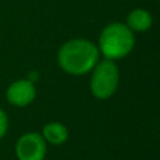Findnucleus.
<instances>
[{
	"label": "nucleus",
	"instance_id": "4",
	"mask_svg": "<svg viewBox=\"0 0 160 160\" xmlns=\"http://www.w3.org/2000/svg\"><path fill=\"white\" fill-rule=\"evenodd\" d=\"M15 152L19 160H44L46 141L39 132H26L19 138Z\"/></svg>",
	"mask_w": 160,
	"mask_h": 160
},
{
	"label": "nucleus",
	"instance_id": "3",
	"mask_svg": "<svg viewBox=\"0 0 160 160\" xmlns=\"http://www.w3.org/2000/svg\"><path fill=\"white\" fill-rule=\"evenodd\" d=\"M119 85V69L114 60L104 59L92 69L90 90L96 99H108L116 91Z\"/></svg>",
	"mask_w": 160,
	"mask_h": 160
},
{
	"label": "nucleus",
	"instance_id": "1",
	"mask_svg": "<svg viewBox=\"0 0 160 160\" xmlns=\"http://www.w3.org/2000/svg\"><path fill=\"white\" fill-rule=\"evenodd\" d=\"M99 48L86 39H71L58 51L59 66L70 75H84L99 61Z\"/></svg>",
	"mask_w": 160,
	"mask_h": 160
},
{
	"label": "nucleus",
	"instance_id": "2",
	"mask_svg": "<svg viewBox=\"0 0 160 160\" xmlns=\"http://www.w3.org/2000/svg\"><path fill=\"white\" fill-rule=\"evenodd\" d=\"M134 32L122 22L106 25L99 38V51L104 59L116 60L126 56L134 48Z\"/></svg>",
	"mask_w": 160,
	"mask_h": 160
},
{
	"label": "nucleus",
	"instance_id": "5",
	"mask_svg": "<svg viewBox=\"0 0 160 160\" xmlns=\"http://www.w3.org/2000/svg\"><path fill=\"white\" fill-rule=\"evenodd\" d=\"M36 96L35 84L28 79H19L12 81L6 89V99L14 106H26L34 101Z\"/></svg>",
	"mask_w": 160,
	"mask_h": 160
},
{
	"label": "nucleus",
	"instance_id": "8",
	"mask_svg": "<svg viewBox=\"0 0 160 160\" xmlns=\"http://www.w3.org/2000/svg\"><path fill=\"white\" fill-rule=\"evenodd\" d=\"M8 128H9V119H8V115L6 112L0 108V139L5 136L6 131H8Z\"/></svg>",
	"mask_w": 160,
	"mask_h": 160
},
{
	"label": "nucleus",
	"instance_id": "9",
	"mask_svg": "<svg viewBox=\"0 0 160 160\" xmlns=\"http://www.w3.org/2000/svg\"><path fill=\"white\" fill-rule=\"evenodd\" d=\"M39 78H40V74H39L36 70H32V71H30V72L28 74V78H26V79H28L29 81H31V82L35 84V82L39 80Z\"/></svg>",
	"mask_w": 160,
	"mask_h": 160
},
{
	"label": "nucleus",
	"instance_id": "7",
	"mask_svg": "<svg viewBox=\"0 0 160 160\" xmlns=\"http://www.w3.org/2000/svg\"><path fill=\"white\" fill-rule=\"evenodd\" d=\"M41 135L45 139V141L54 145H60L68 140L69 132L66 126L61 122H49L42 128Z\"/></svg>",
	"mask_w": 160,
	"mask_h": 160
},
{
	"label": "nucleus",
	"instance_id": "6",
	"mask_svg": "<svg viewBox=\"0 0 160 160\" xmlns=\"http://www.w3.org/2000/svg\"><path fill=\"white\" fill-rule=\"evenodd\" d=\"M152 24V18L149 11L144 9H134L126 18V25L131 31H146Z\"/></svg>",
	"mask_w": 160,
	"mask_h": 160
}]
</instances>
